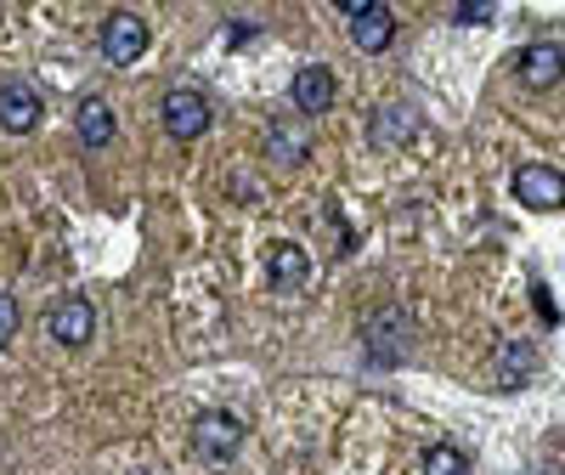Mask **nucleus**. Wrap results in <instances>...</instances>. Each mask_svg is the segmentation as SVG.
I'll return each instance as SVG.
<instances>
[{
  "label": "nucleus",
  "mask_w": 565,
  "mask_h": 475,
  "mask_svg": "<svg viewBox=\"0 0 565 475\" xmlns=\"http://www.w3.org/2000/svg\"><path fill=\"white\" fill-rule=\"evenodd\" d=\"M238 447H244V419H238V413L210 408V413H199V419H193V453H199V458L226 464Z\"/></svg>",
  "instance_id": "obj_1"
},
{
  "label": "nucleus",
  "mask_w": 565,
  "mask_h": 475,
  "mask_svg": "<svg viewBox=\"0 0 565 475\" xmlns=\"http://www.w3.org/2000/svg\"><path fill=\"white\" fill-rule=\"evenodd\" d=\"M141 52H148V23H141L136 12H108V23H103V57L114 68H130Z\"/></svg>",
  "instance_id": "obj_2"
},
{
  "label": "nucleus",
  "mask_w": 565,
  "mask_h": 475,
  "mask_svg": "<svg viewBox=\"0 0 565 475\" xmlns=\"http://www.w3.org/2000/svg\"><path fill=\"white\" fill-rule=\"evenodd\" d=\"M164 130H170L175 141L204 136V130H210V97H204V91H193V85L170 91V97H164Z\"/></svg>",
  "instance_id": "obj_3"
},
{
  "label": "nucleus",
  "mask_w": 565,
  "mask_h": 475,
  "mask_svg": "<svg viewBox=\"0 0 565 475\" xmlns=\"http://www.w3.org/2000/svg\"><path fill=\"white\" fill-rule=\"evenodd\" d=\"M45 335H52L57 346H85L90 335H97V306H90L85 295H68L52 306V317H45Z\"/></svg>",
  "instance_id": "obj_4"
},
{
  "label": "nucleus",
  "mask_w": 565,
  "mask_h": 475,
  "mask_svg": "<svg viewBox=\"0 0 565 475\" xmlns=\"http://www.w3.org/2000/svg\"><path fill=\"white\" fill-rule=\"evenodd\" d=\"M514 199L526 210H559L565 204V176L554 165H521L514 170Z\"/></svg>",
  "instance_id": "obj_5"
},
{
  "label": "nucleus",
  "mask_w": 565,
  "mask_h": 475,
  "mask_svg": "<svg viewBox=\"0 0 565 475\" xmlns=\"http://www.w3.org/2000/svg\"><path fill=\"white\" fill-rule=\"evenodd\" d=\"M0 125H7L12 136H29L40 125V97H34V85L23 80H7L0 85Z\"/></svg>",
  "instance_id": "obj_6"
},
{
  "label": "nucleus",
  "mask_w": 565,
  "mask_h": 475,
  "mask_svg": "<svg viewBox=\"0 0 565 475\" xmlns=\"http://www.w3.org/2000/svg\"><path fill=\"white\" fill-rule=\"evenodd\" d=\"M289 97L300 114H328V103H334V74H328L322 63H306L289 85Z\"/></svg>",
  "instance_id": "obj_7"
},
{
  "label": "nucleus",
  "mask_w": 565,
  "mask_h": 475,
  "mask_svg": "<svg viewBox=\"0 0 565 475\" xmlns=\"http://www.w3.org/2000/svg\"><path fill=\"white\" fill-rule=\"evenodd\" d=\"M559 74H565V52H559V45L537 40V45H526V52H521V85L548 91V85H559Z\"/></svg>",
  "instance_id": "obj_8"
},
{
  "label": "nucleus",
  "mask_w": 565,
  "mask_h": 475,
  "mask_svg": "<svg viewBox=\"0 0 565 475\" xmlns=\"http://www.w3.org/2000/svg\"><path fill=\"white\" fill-rule=\"evenodd\" d=\"M391 34H396V18L385 7H367V12L351 18V45H356V52H385Z\"/></svg>",
  "instance_id": "obj_9"
},
{
  "label": "nucleus",
  "mask_w": 565,
  "mask_h": 475,
  "mask_svg": "<svg viewBox=\"0 0 565 475\" xmlns=\"http://www.w3.org/2000/svg\"><path fill=\"white\" fill-rule=\"evenodd\" d=\"M306 277H311V261H306L300 244H277V250H271V283H277L282 295L306 289Z\"/></svg>",
  "instance_id": "obj_10"
},
{
  "label": "nucleus",
  "mask_w": 565,
  "mask_h": 475,
  "mask_svg": "<svg viewBox=\"0 0 565 475\" xmlns=\"http://www.w3.org/2000/svg\"><path fill=\"white\" fill-rule=\"evenodd\" d=\"M74 125H79L85 148H108V141H114V108H108L103 97H85L79 114H74Z\"/></svg>",
  "instance_id": "obj_11"
},
{
  "label": "nucleus",
  "mask_w": 565,
  "mask_h": 475,
  "mask_svg": "<svg viewBox=\"0 0 565 475\" xmlns=\"http://www.w3.org/2000/svg\"><path fill=\"white\" fill-rule=\"evenodd\" d=\"M402 335H407V317L402 312H385L380 323L367 328V351L380 357V362H402V346H407Z\"/></svg>",
  "instance_id": "obj_12"
},
{
  "label": "nucleus",
  "mask_w": 565,
  "mask_h": 475,
  "mask_svg": "<svg viewBox=\"0 0 565 475\" xmlns=\"http://www.w3.org/2000/svg\"><path fill=\"white\" fill-rule=\"evenodd\" d=\"M413 130H418V114L402 108V103H391V108L373 114V136H380V141H407Z\"/></svg>",
  "instance_id": "obj_13"
},
{
  "label": "nucleus",
  "mask_w": 565,
  "mask_h": 475,
  "mask_svg": "<svg viewBox=\"0 0 565 475\" xmlns=\"http://www.w3.org/2000/svg\"><path fill=\"white\" fill-rule=\"evenodd\" d=\"M424 475H469V458L458 453V447H430V453H424Z\"/></svg>",
  "instance_id": "obj_14"
},
{
  "label": "nucleus",
  "mask_w": 565,
  "mask_h": 475,
  "mask_svg": "<svg viewBox=\"0 0 565 475\" xmlns=\"http://www.w3.org/2000/svg\"><path fill=\"white\" fill-rule=\"evenodd\" d=\"M526 373H532V346H509L503 351V379H509V386H521Z\"/></svg>",
  "instance_id": "obj_15"
},
{
  "label": "nucleus",
  "mask_w": 565,
  "mask_h": 475,
  "mask_svg": "<svg viewBox=\"0 0 565 475\" xmlns=\"http://www.w3.org/2000/svg\"><path fill=\"white\" fill-rule=\"evenodd\" d=\"M271 154H277V159H300V154H306L300 130H271Z\"/></svg>",
  "instance_id": "obj_16"
},
{
  "label": "nucleus",
  "mask_w": 565,
  "mask_h": 475,
  "mask_svg": "<svg viewBox=\"0 0 565 475\" xmlns=\"http://www.w3.org/2000/svg\"><path fill=\"white\" fill-rule=\"evenodd\" d=\"M18 335V300L12 295H0V346H7Z\"/></svg>",
  "instance_id": "obj_17"
}]
</instances>
